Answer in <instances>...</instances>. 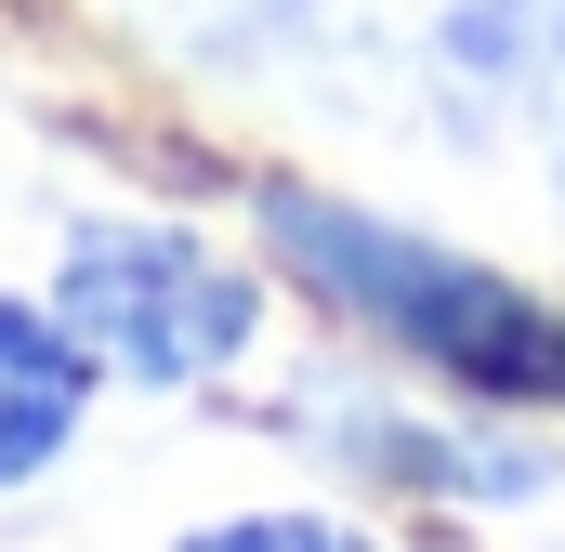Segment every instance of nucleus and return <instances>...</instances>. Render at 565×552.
<instances>
[{
	"mask_svg": "<svg viewBox=\"0 0 565 552\" xmlns=\"http://www.w3.org/2000/svg\"><path fill=\"white\" fill-rule=\"evenodd\" d=\"M264 237H277V264L302 276L316 302H342L355 329L408 342V355L447 369L460 395L565 408V316L526 302L513 276L460 264V251H422V237H395V224H369V211H342V198H302V184L264 198Z\"/></svg>",
	"mask_w": 565,
	"mask_h": 552,
	"instance_id": "f257e3e1",
	"label": "nucleus"
},
{
	"mask_svg": "<svg viewBox=\"0 0 565 552\" xmlns=\"http://www.w3.org/2000/svg\"><path fill=\"white\" fill-rule=\"evenodd\" d=\"M53 316L93 369L171 395V382H211V369L250 355L264 289H250V264H224L184 224H79L66 264H53Z\"/></svg>",
	"mask_w": 565,
	"mask_h": 552,
	"instance_id": "f03ea898",
	"label": "nucleus"
},
{
	"mask_svg": "<svg viewBox=\"0 0 565 552\" xmlns=\"http://www.w3.org/2000/svg\"><path fill=\"white\" fill-rule=\"evenodd\" d=\"M79 408H93V355L66 342V316L53 302H0V487L66 460Z\"/></svg>",
	"mask_w": 565,
	"mask_h": 552,
	"instance_id": "7ed1b4c3",
	"label": "nucleus"
},
{
	"mask_svg": "<svg viewBox=\"0 0 565 552\" xmlns=\"http://www.w3.org/2000/svg\"><path fill=\"white\" fill-rule=\"evenodd\" d=\"M171 552H382V540L342 527V513H224V527H198Z\"/></svg>",
	"mask_w": 565,
	"mask_h": 552,
	"instance_id": "20e7f679",
	"label": "nucleus"
},
{
	"mask_svg": "<svg viewBox=\"0 0 565 552\" xmlns=\"http://www.w3.org/2000/svg\"><path fill=\"white\" fill-rule=\"evenodd\" d=\"M553 171H565V0H553Z\"/></svg>",
	"mask_w": 565,
	"mask_h": 552,
	"instance_id": "39448f33",
	"label": "nucleus"
}]
</instances>
